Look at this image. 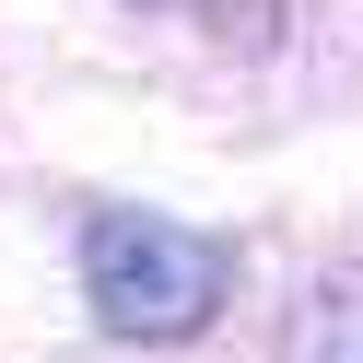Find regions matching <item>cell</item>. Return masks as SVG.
I'll return each instance as SVG.
<instances>
[{"instance_id":"6da1fadb","label":"cell","mask_w":363,"mask_h":363,"mask_svg":"<svg viewBox=\"0 0 363 363\" xmlns=\"http://www.w3.org/2000/svg\"><path fill=\"white\" fill-rule=\"evenodd\" d=\"M82 305H94L106 340L176 352L235 305V246L176 211H94L82 223Z\"/></svg>"}]
</instances>
